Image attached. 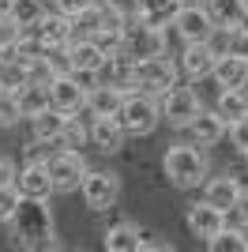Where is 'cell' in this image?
<instances>
[{"label": "cell", "mask_w": 248, "mask_h": 252, "mask_svg": "<svg viewBox=\"0 0 248 252\" xmlns=\"http://www.w3.org/2000/svg\"><path fill=\"white\" fill-rule=\"evenodd\" d=\"M117 121H121L124 136L128 139H151L162 125V113H158V98L143 94V91H128L117 109Z\"/></svg>", "instance_id": "3957f363"}, {"label": "cell", "mask_w": 248, "mask_h": 252, "mask_svg": "<svg viewBox=\"0 0 248 252\" xmlns=\"http://www.w3.org/2000/svg\"><path fill=\"white\" fill-rule=\"evenodd\" d=\"M181 79V68H177V57H135L132 61V91H143V94H165L169 87Z\"/></svg>", "instance_id": "5b68a950"}, {"label": "cell", "mask_w": 248, "mask_h": 252, "mask_svg": "<svg viewBox=\"0 0 248 252\" xmlns=\"http://www.w3.org/2000/svg\"><path fill=\"white\" fill-rule=\"evenodd\" d=\"M15 158H0V185H15Z\"/></svg>", "instance_id": "f35d334b"}, {"label": "cell", "mask_w": 248, "mask_h": 252, "mask_svg": "<svg viewBox=\"0 0 248 252\" xmlns=\"http://www.w3.org/2000/svg\"><path fill=\"white\" fill-rule=\"evenodd\" d=\"M226 143H229V147H237V151H248V113L226 125Z\"/></svg>", "instance_id": "836d02e7"}, {"label": "cell", "mask_w": 248, "mask_h": 252, "mask_svg": "<svg viewBox=\"0 0 248 252\" xmlns=\"http://www.w3.org/2000/svg\"><path fill=\"white\" fill-rule=\"evenodd\" d=\"M173 27L185 42H207L211 31H215V19H211V11L203 4H192V8H181L173 15Z\"/></svg>", "instance_id": "5bb4252c"}, {"label": "cell", "mask_w": 248, "mask_h": 252, "mask_svg": "<svg viewBox=\"0 0 248 252\" xmlns=\"http://www.w3.org/2000/svg\"><path fill=\"white\" fill-rule=\"evenodd\" d=\"M87 4H98V0H49V8H61V11H79V8H87Z\"/></svg>", "instance_id": "ab89813d"}, {"label": "cell", "mask_w": 248, "mask_h": 252, "mask_svg": "<svg viewBox=\"0 0 248 252\" xmlns=\"http://www.w3.org/2000/svg\"><path fill=\"white\" fill-rule=\"evenodd\" d=\"M31 79V72H27V64L15 57V53H8L4 61H0V83L8 87V91H19L23 83Z\"/></svg>", "instance_id": "4dcf8cb0"}, {"label": "cell", "mask_w": 248, "mask_h": 252, "mask_svg": "<svg viewBox=\"0 0 248 252\" xmlns=\"http://www.w3.org/2000/svg\"><path fill=\"white\" fill-rule=\"evenodd\" d=\"M229 53H237V57H248V34L241 31V27H233V34H229Z\"/></svg>", "instance_id": "74e56055"}, {"label": "cell", "mask_w": 248, "mask_h": 252, "mask_svg": "<svg viewBox=\"0 0 248 252\" xmlns=\"http://www.w3.org/2000/svg\"><path fill=\"white\" fill-rule=\"evenodd\" d=\"M124 94H128V91H121V87H113V83H94L91 91H87V117H117Z\"/></svg>", "instance_id": "ac0fdd59"}, {"label": "cell", "mask_w": 248, "mask_h": 252, "mask_svg": "<svg viewBox=\"0 0 248 252\" xmlns=\"http://www.w3.org/2000/svg\"><path fill=\"white\" fill-rule=\"evenodd\" d=\"M49 102H53V109H61L64 117L83 113V109H87V91L75 83L72 75H57L49 83Z\"/></svg>", "instance_id": "e0dca14e"}, {"label": "cell", "mask_w": 248, "mask_h": 252, "mask_svg": "<svg viewBox=\"0 0 248 252\" xmlns=\"http://www.w3.org/2000/svg\"><path fill=\"white\" fill-rule=\"evenodd\" d=\"M23 128H27V136H34V139H41V143H53V147H57L61 128H64V113H61V109H45V113L23 121Z\"/></svg>", "instance_id": "603a6c76"}, {"label": "cell", "mask_w": 248, "mask_h": 252, "mask_svg": "<svg viewBox=\"0 0 248 252\" xmlns=\"http://www.w3.org/2000/svg\"><path fill=\"white\" fill-rule=\"evenodd\" d=\"M34 38H38L45 49H64V45L75 38L72 15H68V11H61V8H45V15L34 23Z\"/></svg>", "instance_id": "30bf717a"}, {"label": "cell", "mask_w": 248, "mask_h": 252, "mask_svg": "<svg viewBox=\"0 0 248 252\" xmlns=\"http://www.w3.org/2000/svg\"><path fill=\"white\" fill-rule=\"evenodd\" d=\"M45 8H49V0H15V4H11V19L19 23L23 31H34V23L41 19V15H45Z\"/></svg>", "instance_id": "f546056e"}, {"label": "cell", "mask_w": 248, "mask_h": 252, "mask_svg": "<svg viewBox=\"0 0 248 252\" xmlns=\"http://www.w3.org/2000/svg\"><path fill=\"white\" fill-rule=\"evenodd\" d=\"M215 109L226 117V125L237 121V117H245L248 113V87H222L218 98H215Z\"/></svg>", "instance_id": "484cf974"}, {"label": "cell", "mask_w": 248, "mask_h": 252, "mask_svg": "<svg viewBox=\"0 0 248 252\" xmlns=\"http://www.w3.org/2000/svg\"><path fill=\"white\" fill-rule=\"evenodd\" d=\"M229 34H233V27H215V31H211V38H207V45L215 49V57H222V53H229Z\"/></svg>", "instance_id": "8d00e7d4"}, {"label": "cell", "mask_w": 248, "mask_h": 252, "mask_svg": "<svg viewBox=\"0 0 248 252\" xmlns=\"http://www.w3.org/2000/svg\"><path fill=\"white\" fill-rule=\"evenodd\" d=\"M124 139L128 136H124L117 117H91V143H87V151H94L102 158H113V155H121Z\"/></svg>", "instance_id": "7c38bea8"}, {"label": "cell", "mask_w": 248, "mask_h": 252, "mask_svg": "<svg viewBox=\"0 0 248 252\" xmlns=\"http://www.w3.org/2000/svg\"><path fill=\"white\" fill-rule=\"evenodd\" d=\"M233 215H237V222H248V181L241 185V196H237V207H233Z\"/></svg>", "instance_id": "60d3db41"}, {"label": "cell", "mask_w": 248, "mask_h": 252, "mask_svg": "<svg viewBox=\"0 0 248 252\" xmlns=\"http://www.w3.org/2000/svg\"><path fill=\"white\" fill-rule=\"evenodd\" d=\"M181 219H185V230L192 233V237L207 241L211 233H218V230H222V226L229 222V215H226V211H218L215 203L196 200V203H188V207L181 211Z\"/></svg>", "instance_id": "9c48e42d"}, {"label": "cell", "mask_w": 248, "mask_h": 252, "mask_svg": "<svg viewBox=\"0 0 248 252\" xmlns=\"http://www.w3.org/2000/svg\"><path fill=\"white\" fill-rule=\"evenodd\" d=\"M181 132H185V139H192L199 147H222L226 143V117L218 113L215 105H203Z\"/></svg>", "instance_id": "ba28073f"}, {"label": "cell", "mask_w": 248, "mask_h": 252, "mask_svg": "<svg viewBox=\"0 0 248 252\" xmlns=\"http://www.w3.org/2000/svg\"><path fill=\"white\" fill-rule=\"evenodd\" d=\"M245 8H248V0H245Z\"/></svg>", "instance_id": "7dc6e473"}, {"label": "cell", "mask_w": 248, "mask_h": 252, "mask_svg": "<svg viewBox=\"0 0 248 252\" xmlns=\"http://www.w3.org/2000/svg\"><path fill=\"white\" fill-rule=\"evenodd\" d=\"M203 245H207L211 252H248L245 230H241V226H233V222H226V226H222L218 233H211Z\"/></svg>", "instance_id": "4316f807"}, {"label": "cell", "mask_w": 248, "mask_h": 252, "mask_svg": "<svg viewBox=\"0 0 248 252\" xmlns=\"http://www.w3.org/2000/svg\"><path fill=\"white\" fill-rule=\"evenodd\" d=\"M132 61L135 57H128L124 49L109 53L102 61V68H98V83H113L121 91H132Z\"/></svg>", "instance_id": "d6986e66"}, {"label": "cell", "mask_w": 248, "mask_h": 252, "mask_svg": "<svg viewBox=\"0 0 248 252\" xmlns=\"http://www.w3.org/2000/svg\"><path fill=\"white\" fill-rule=\"evenodd\" d=\"M15 189H19V196H34V200H53V196H57L45 162H19V169H15Z\"/></svg>", "instance_id": "4fadbf2b"}, {"label": "cell", "mask_w": 248, "mask_h": 252, "mask_svg": "<svg viewBox=\"0 0 248 252\" xmlns=\"http://www.w3.org/2000/svg\"><path fill=\"white\" fill-rule=\"evenodd\" d=\"M15 98H19V109H23V121H31V117H38V113H45V109H53V102H49V87L45 83H27L15 91Z\"/></svg>", "instance_id": "cb8c5ba5"}, {"label": "cell", "mask_w": 248, "mask_h": 252, "mask_svg": "<svg viewBox=\"0 0 248 252\" xmlns=\"http://www.w3.org/2000/svg\"><path fill=\"white\" fill-rule=\"evenodd\" d=\"M181 11V0H135V15L147 27H165L173 23V15Z\"/></svg>", "instance_id": "d4e9b609"}, {"label": "cell", "mask_w": 248, "mask_h": 252, "mask_svg": "<svg viewBox=\"0 0 248 252\" xmlns=\"http://www.w3.org/2000/svg\"><path fill=\"white\" fill-rule=\"evenodd\" d=\"M215 49L207 42H188L185 49L177 53V68H181V75L185 79H203V75L215 72Z\"/></svg>", "instance_id": "9a60e30c"}, {"label": "cell", "mask_w": 248, "mask_h": 252, "mask_svg": "<svg viewBox=\"0 0 248 252\" xmlns=\"http://www.w3.org/2000/svg\"><path fill=\"white\" fill-rule=\"evenodd\" d=\"M211 147H199L192 139H173L162 151V177L173 185L177 192H192L199 189L211 173Z\"/></svg>", "instance_id": "7a4b0ae2"}, {"label": "cell", "mask_w": 248, "mask_h": 252, "mask_svg": "<svg viewBox=\"0 0 248 252\" xmlns=\"http://www.w3.org/2000/svg\"><path fill=\"white\" fill-rule=\"evenodd\" d=\"M207 11H211V19H215V27H237L241 19H245V0H207L203 4Z\"/></svg>", "instance_id": "83f0119b"}, {"label": "cell", "mask_w": 248, "mask_h": 252, "mask_svg": "<svg viewBox=\"0 0 248 252\" xmlns=\"http://www.w3.org/2000/svg\"><path fill=\"white\" fill-rule=\"evenodd\" d=\"M215 83L218 87H248V57H237V53H222L215 61Z\"/></svg>", "instance_id": "ffe728a7"}, {"label": "cell", "mask_w": 248, "mask_h": 252, "mask_svg": "<svg viewBox=\"0 0 248 252\" xmlns=\"http://www.w3.org/2000/svg\"><path fill=\"white\" fill-rule=\"evenodd\" d=\"M203 109V98H199V91L192 87V79H177L165 94H158V113H162V125H169L173 132H181V128L192 121V117Z\"/></svg>", "instance_id": "8992f818"}, {"label": "cell", "mask_w": 248, "mask_h": 252, "mask_svg": "<svg viewBox=\"0 0 248 252\" xmlns=\"http://www.w3.org/2000/svg\"><path fill=\"white\" fill-rule=\"evenodd\" d=\"M87 151H72V147H53L49 158H45V169L53 177V192L57 196H72L79 192V181L87 173Z\"/></svg>", "instance_id": "52a82bcc"}, {"label": "cell", "mask_w": 248, "mask_h": 252, "mask_svg": "<svg viewBox=\"0 0 248 252\" xmlns=\"http://www.w3.org/2000/svg\"><path fill=\"white\" fill-rule=\"evenodd\" d=\"M105 61V53L91 42V38H72L68 42V68L72 72H98Z\"/></svg>", "instance_id": "44dd1931"}, {"label": "cell", "mask_w": 248, "mask_h": 252, "mask_svg": "<svg viewBox=\"0 0 248 252\" xmlns=\"http://www.w3.org/2000/svg\"><path fill=\"white\" fill-rule=\"evenodd\" d=\"M0 91H4V83H0Z\"/></svg>", "instance_id": "bcb514c9"}, {"label": "cell", "mask_w": 248, "mask_h": 252, "mask_svg": "<svg viewBox=\"0 0 248 252\" xmlns=\"http://www.w3.org/2000/svg\"><path fill=\"white\" fill-rule=\"evenodd\" d=\"M11 245L23 252H41V249H64L61 230H57V215H53V200H34V196H19V207L8 222Z\"/></svg>", "instance_id": "6da1fadb"}, {"label": "cell", "mask_w": 248, "mask_h": 252, "mask_svg": "<svg viewBox=\"0 0 248 252\" xmlns=\"http://www.w3.org/2000/svg\"><path fill=\"white\" fill-rule=\"evenodd\" d=\"M87 143H91V117H87V109H83V113H68L64 117V128H61L57 147L87 151Z\"/></svg>", "instance_id": "7402d4cb"}, {"label": "cell", "mask_w": 248, "mask_h": 252, "mask_svg": "<svg viewBox=\"0 0 248 252\" xmlns=\"http://www.w3.org/2000/svg\"><path fill=\"white\" fill-rule=\"evenodd\" d=\"M121 192H124V181L117 169L109 166H87L79 181V196H83V211H109L121 203Z\"/></svg>", "instance_id": "277c9868"}, {"label": "cell", "mask_w": 248, "mask_h": 252, "mask_svg": "<svg viewBox=\"0 0 248 252\" xmlns=\"http://www.w3.org/2000/svg\"><path fill=\"white\" fill-rule=\"evenodd\" d=\"M8 53H11V49H8V45H0V61H4V57H8Z\"/></svg>", "instance_id": "ee69618b"}, {"label": "cell", "mask_w": 248, "mask_h": 252, "mask_svg": "<svg viewBox=\"0 0 248 252\" xmlns=\"http://www.w3.org/2000/svg\"><path fill=\"white\" fill-rule=\"evenodd\" d=\"M19 34H23L19 23L11 19V15H0V45H8V49H11V45L19 42Z\"/></svg>", "instance_id": "d590c367"}, {"label": "cell", "mask_w": 248, "mask_h": 252, "mask_svg": "<svg viewBox=\"0 0 248 252\" xmlns=\"http://www.w3.org/2000/svg\"><path fill=\"white\" fill-rule=\"evenodd\" d=\"M109 11H117V15H132L135 11V0H102Z\"/></svg>", "instance_id": "b9f144b4"}, {"label": "cell", "mask_w": 248, "mask_h": 252, "mask_svg": "<svg viewBox=\"0 0 248 252\" xmlns=\"http://www.w3.org/2000/svg\"><path fill=\"white\" fill-rule=\"evenodd\" d=\"M15 207H19V189H15V185H0V226L11 222Z\"/></svg>", "instance_id": "e575fe53"}, {"label": "cell", "mask_w": 248, "mask_h": 252, "mask_svg": "<svg viewBox=\"0 0 248 252\" xmlns=\"http://www.w3.org/2000/svg\"><path fill=\"white\" fill-rule=\"evenodd\" d=\"M0 128L4 132H15V128H23V109H19V98H15V91H0Z\"/></svg>", "instance_id": "1f68e13d"}, {"label": "cell", "mask_w": 248, "mask_h": 252, "mask_svg": "<svg viewBox=\"0 0 248 252\" xmlns=\"http://www.w3.org/2000/svg\"><path fill=\"white\" fill-rule=\"evenodd\" d=\"M241 155H245V169H248V151H241Z\"/></svg>", "instance_id": "f6af8a7d"}, {"label": "cell", "mask_w": 248, "mask_h": 252, "mask_svg": "<svg viewBox=\"0 0 248 252\" xmlns=\"http://www.w3.org/2000/svg\"><path fill=\"white\" fill-rule=\"evenodd\" d=\"M68 75H72V79L83 87V91H91V87L98 83V72H68Z\"/></svg>", "instance_id": "7bdbcfd3"}, {"label": "cell", "mask_w": 248, "mask_h": 252, "mask_svg": "<svg viewBox=\"0 0 248 252\" xmlns=\"http://www.w3.org/2000/svg\"><path fill=\"white\" fill-rule=\"evenodd\" d=\"M102 249L105 252H135L139 249V222L121 215L102 230Z\"/></svg>", "instance_id": "2e32d148"}, {"label": "cell", "mask_w": 248, "mask_h": 252, "mask_svg": "<svg viewBox=\"0 0 248 252\" xmlns=\"http://www.w3.org/2000/svg\"><path fill=\"white\" fill-rule=\"evenodd\" d=\"M124 19V15H121ZM121 19H109V23H102L98 31H91L87 38H91L98 49L109 57V53H117V49H124V27H121Z\"/></svg>", "instance_id": "f1b7e54d"}, {"label": "cell", "mask_w": 248, "mask_h": 252, "mask_svg": "<svg viewBox=\"0 0 248 252\" xmlns=\"http://www.w3.org/2000/svg\"><path fill=\"white\" fill-rule=\"evenodd\" d=\"M173 249V241H169V233L162 230V226H143V222H139V249L135 252H169Z\"/></svg>", "instance_id": "d6a6232c"}, {"label": "cell", "mask_w": 248, "mask_h": 252, "mask_svg": "<svg viewBox=\"0 0 248 252\" xmlns=\"http://www.w3.org/2000/svg\"><path fill=\"white\" fill-rule=\"evenodd\" d=\"M199 189H203V200H207V203H215L218 211L233 215L237 196H241V181L233 177V173H226V169H211V173H207V181L199 185Z\"/></svg>", "instance_id": "8fae6325"}]
</instances>
